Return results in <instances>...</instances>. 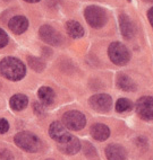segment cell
Returning a JSON list of instances; mask_svg holds the SVG:
<instances>
[{
	"label": "cell",
	"instance_id": "7",
	"mask_svg": "<svg viewBox=\"0 0 153 160\" xmlns=\"http://www.w3.org/2000/svg\"><path fill=\"white\" fill-rule=\"evenodd\" d=\"M89 104L96 112H108L111 108L112 99L107 94H98L90 98Z\"/></svg>",
	"mask_w": 153,
	"mask_h": 160
},
{
	"label": "cell",
	"instance_id": "11",
	"mask_svg": "<svg viewBox=\"0 0 153 160\" xmlns=\"http://www.w3.org/2000/svg\"><path fill=\"white\" fill-rule=\"evenodd\" d=\"M8 26L15 34H23L29 27V20L24 16H15L9 20Z\"/></svg>",
	"mask_w": 153,
	"mask_h": 160
},
{
	"label": "cell",
	"instance_id": "17",
	"mask_svg": "<svg viewBox=\"0 0 153 160\" xmlns=\"http://www.w3.org/2000/svg\"><path fill=\"white\" fill-rule=\"evenodd\" d=\"M27 103H29V99L23 94L14 95L10 98V107L14 111H22V109H24L27 106Z\"/></svg>",
	"mask_w": 153,
	"mask_h": 160
},
{
	"label": "cell",
	"instance_id": "10",
	"mask_svg": "<svg viewBox=\"0 0 153 160\" xmlns=\"http://www.w3.org/2000/svg\"><path fill=\"white\" fill-rule=\"evenodd\" d=\"M49 134L51 137V139L57 141V143L63 142L70 135L68 133V131H67V129L65 128V125L63 123H60V122H53L50 125Z\"/></svg>",
	"mask_w": 153,
	"mask_h": 160
},
{
	"label": "cell",
	"instance_id": "14",
	"mask_svg": "<svg viewBox=\"0 0 153 160\" xmlns=\"http://www.w3.org/2000/svg\"><path fill=\"white\" fill-rule=\"evenodd\" d=\"M91 134L92 137L99 141H104L107 140L110 137V130L107 125L101 123H96L91 128Z\"/></svg>",
	"mask_w": 153,
	"mask_h": 160
},
{
	"label": "cell",
	"instance_id": "22",
	"mask_svg": "<svg viewBox=\"0 0 153 160\" xmlns=\"http://www.w3.org/2000/svg\"><path fill=\"white\" fill-rule=\"evenodd\" d=\"M9 130V123L8 121H6L5 118H0V134L6 133Z\"/></svg>",
	"mask_w": 153,
	"mask_h": 160
},
{
	"label": "cell",
	"instance_id": "15",
	"mask_svg": "<svg viewBox=\"0 0 153 160\" xmlns=\"http://www.w3.org/2000/svg\"><path fill=\"white\" fill-rule=\"evenodd\" d=\"M67 33L74 38H81L84 35V28L81 24L76 20H69L66 25Z\"/></svg>",
	"mask_w": 153,
	"mask_h": 160
},
{
	"label": "cell",
	"instance_id": "5",
	"mask_svg": "<svg viewBox=\"0 0 153 160\" xmlns=\"http://www.w3.org/2000/svg\"><path fill=\"white\" fill-rule=\"evenodd\" d=\"M63 124L65 128H68L70 130H82L86 124V118L83 113L78 111H69L66 112L63 115Z\"/></svg>",
	"mask_w": 153,
	"mask_h": 160
},
{
	"label": "cell",
	"instance_id": "26",
	"mask_svg": "<svg viewBox=\"0 0 153 160\" xmlns=\"http://www.w3.org/2000/svg\"><path fill=\"white\" fill-rule=\"evenodd\" d=\"M5 1H12V0H5Z\"/></svg>",
	"mask_w": 153,
	"mask_h": 160
},
{
	"label": "cell",
	"instance_id": "4",
	"mask_svg": "<svg viewBox=\"0 0 153 160\" xmlns=\"http://www.w3.org/2000/svg\"><path fill=\"white\" fill-rule=\"evenodd\" d=\"M108 54H109L110 60L117 66L127 64L130 59V53L128 49L124 44L119 43V42H113V43L110 44Z\"/></svg>",
	"mask_w": 153,
	"mask_h": 160
},
{
	"label": "cell",
	"instance_id": "21",
	"mask_svg": "<svg viewBox=\"0 0 153 160\" xmlns=\"http://www.w3.org/2000/svg\"><path fill=\"white\" fill-rule=\"evenodd\" d=\"M8 41L9 38H8V35L6 34V32L0 28V49L5 48L8 44Z\"/></svg>",
	"mask_w": 153,
	"mask_h": 160
},
{
	"label": "cell",
	"instance_id": "13",
	"mask_svg": "<svg viewBox=\"0 0 153 160\" xmlns=\"http://www.w3.org/2000/svg\"><path fill=\"white\" fill-rule=\"evenodd\" d=\"M108 160H126V151L119 144H109L106 148Z\"/></svg>",
	"mask_w": 153,
	"mask_h": 160
},
{
	"label": "cell",
	"instance_id": "19",
	"mask_svg": "<svg viewBox=\"0 0 153 160\" xmlns=\"http://www.w3.org/2000/svg\"><path fill=\"white\" fill-rule=\"evenodd\" d=\"M133 107V104L132 102L126 98H120V99L117 100L116 103V111L119 112V113H123V112H127Z\"/></svg>",
	"mask_w": 153,
	"mask_h": 160
},
{
	"label": "cell",
	"instance_id": "3",
	"mask_svg": "<svg viewBox=\"0 0 153 160\" xmlns=\"http://www.w3.org/2000/svg\"><path fill=\"white\" fill-rule=\"evenodd\" d=\"M85 19L93 28H101L107 23V14L99 6H89L84 12Z\"/></svg>",
	"mask_w": 153,
	"mask_h": 160
},
{
	"label": "cell",
	"instance_id": "18",
	"mask_svg": "<svg viewBox=\"0 0 153 160\" xmlns=\"http://www.w3.org/2000/svg\"><path fill=\"white\" fill-rule=\"evenodd\" d=\"M117 85L121 90H125V92H134L136 89L135 82L125 74H119L117 78Z\"/></svg>",
	"mask_w": 153,
	"mask_h": 160
},
{
	"label": "cell",
	"instance_id": "23",
	"mask_svg": "<svg viewBox=\"0 0 153 160\" xmlns=\"http://www.w3.org/2000/svg\"><path fill=\"white\" fill-rule=\"evenodd\" d=\"M13 159H14V157H13L12 152L6 150V149L0 153V160H13Z\"/></svg>",
	"mask_w": 153,
	"mask_h": 160
},
{
	"label": "cell",
	"instance_id": "1",
	"mask_svg": "<svg viewBox=\"0 0 153 160\" xmlns=\"http://www.w3.org/2000/svg\"><path fill=\"white\" fill-rule=\"evenodd\" d=\"M26 73L24 63L16 58L8 57L0 61V74L12 81H18L23 79Z\"/></svg>",
	"mask_w": 153,
	"mask_h": 160
},
{
	"label": "cell",
	"instance_id": "28",
	"mask_svg": "<svg viewBox=\"0 0 153 160\" xmlns=\"http://www.w3.org/2000/svg\"><path fill=\"white\" fill-rule=\"evenodd\" d=\"M128 1H130V0H128Z\"/></svg>",
	"mask_w": 153,
	"mask_h": 160
},
{
	"label": "cell",
	"instance_id": "2",
	"mask_svg": "<svg viewBox=\"0 0 153 160\" xmlns=\"http://www.w3.org/2000/svg\"><path fill=\"white\" fill-rule=\"evenodd\" d=\"M14 140L16 146L27 152H36L41 147L40 139L30 132H19L15 135Z\"/></svg>",
	"mask_w": 153,
	"mask_h": 160
},
{
	"label": "cell",
	"instance_id": "27",
	"mask_svg": "<svg viewBox=\"0 0 153 160\" xmlns=\"http://www.w3.org/2000/svg\"><path fill=\"white\" fill-rule=\"evenodd\" d=\"M46 160H52V159H46Z\"/></svg>",
	"mask_w": 153,
	"mask_h": 160
},
{
	"label": "cell",
	"instance_id": "6",
	"mask_svg": "<svg viewBox=\"0 0 153 160\" xmlns=\"http://www.w3.org/2000/svg\"><path fill=\"white\" fill-rule=\"evenodd\" d=\"M136 112L141 118L145 121H151L153 118V99L150 96H144L139 98L136 103Z\"/></svg>",
	"mask_w": 153,
	"mask_h": 160
},
{
	"label": "cell",
	"instance_id": "9",
	"mask_svg": "<svg viewBox=\"0 0 153 160\" xmlns=\"http://www.w3.org/2000/svg\"><path fill=\"white\" fill-rule=\"evenodd\" d=\"M58 148L63 153L66 154H75L81 150V142L77 138L70 134L67 138L66 140H64L63 142L58 143Z\"/></svg>",
	"mask_w": 153,
	"mask_h": 160
},
{
	"label": "cell",
	"instance_id": "20",
	"mask_svg": "<svg viewBox=\"0 0 153 160\" xmlns=\"http://www.w3.org/2000/svg\"><path fill=\"white\" fill-rule=\"evenodd\" d=\"M29 62H30V66L32 67L34 70H36V71H41L42 68L44 67V63L41 62L40 59H31Z\"/></svg>",
	"mask_w": 153,
	"mask_h": 160
},
{
	"label": "cell",
	"instance_id": "25",
	"mask_svg": "<svg viewBox=\"0 0 153 160\" xmlns=\"http://www.w3.org/2000/svg\"><path fill=\"white\" fill-rule=\"evenodd\" d=\"M26 2H30V3H34V2H39L40 0H25Z\"/></svg>",
	"mask_w": 153,
	"mask_h": 160
},
{
	"label": "cell",
	"instance_id": "12",
	"mask_svg": "<svg viewBox=\"0 0 153 160\" xmlns=\"http://www.w3.org/2000/svg\"><path fill=\"white\" fill-rule=\"evenodd\" d=\"M119 24H120V31L123 36L127 40L132 38L135 34V29H134L133 22L130 20V18L127 15L121 14L120 17H119Z\"/></svg>",
	"mask_w": 153,
	"mask_h": 160
},
{
	"label": "cell",
	"instance_id": "24",
	"mask_svg": "<svg viewBox=\"0 0 153 160\" xmlns=\"http://www.w3.org/2000/svg\"><path fill=\"white\" fill-rule=\"evenodd\" d=\"M151 12H152V8L149 10V12H147V16H149V22H150L151 24H152V18H151Z\"/></svg>",
	"mask_w": 153,
	"mask_h": 160
},
{
	"label": "cell",
	"instance_id": "16",
	"mask_svg": "<svg viewBox=\"0 0 153 160\" xmlns=\"http://www.w3.org/2000/svg\"><path fill=\"white\" fill-rule=\"evenodd\" d=\"M38 95L43 105H51L55 102V92L50 87H41Z\"/></svg>",
	"mask_w": 153,
	"mask_h": 160
},
{
	"label": "cell",
	"instance_id": "8",
	"mask_svg": "<svg viewBox=\"0 0 153 160\" xmlns=\"http://www.w3.org/2000/svg\"><path fill=\"white\" fill-rule=\"evenodd\" d=\"M39 34H40L42 41H44L46 43L50 44V45H59L63 42V37L60 36V34L49 25L41 26Z\"/></svg>",
	"mask_w": 153,
	"mask_h": 160
}]
</instances>
